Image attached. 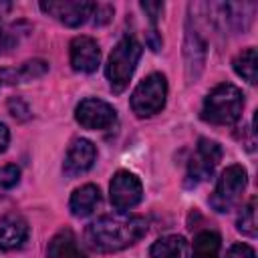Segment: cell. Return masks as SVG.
<instances>
[{
    "instance_id": "obj_1",
    "label": "cell",
    "mask_w": 258,
    "mask_h": 258,
    "mask_svg": "<svg viewBox=\"0 0 258 258\" xmlns=\"http://www.w3.org/2000/svg\"><path fill=\"white\" fill-rule=\"evenodd\" d=\"M147 232L141 216H101L85 230V242L95 252H119L133 246Z\"/></svg>"
},
{
    "instance_id": "obj_2",
    "label": "cell",
    "mask_w": 258,
    "mask_h": 258,
    "mask_svg": "<svg viewBox=\"0 0 258 258\" xmlns=\"http://www.w3.org/2000/svg\"><path fill=\"white\" fill-rule=\"evenodd\" d=\"M244 109V95L232 83L214 87L202 107V119L214 125H232L240 119Z\"/></svg>"
},
{
    "instance_id": "obj_3",
    "label": "cell",
    "mask_w": 258,
    "mask_h": 258,
    "mask_svg": "<svg viewBox=\"0 0 258 258\" xmlns=\"http://www.w3.org/2000/svg\"><path fill=\"white\" fill-rule=\"evenodd\" d=\"M139 58H141V44L135 38L125 36L115 44V48L109 54L107 67H105L107 81H109L113 93L125 91V87L129 85V79L135 73Z\"/></svg>"
},
{
    "instance_id": "obj_4",
    "label": "cell",
    "mask_w": 258,
    "mask_h": 258,
    "mask_svg": "<svg viewBox=\"0 0 258 258\" xmlns=\"http://www.w3.org/2000/svg\"><path fill=\"white\" fill-rule=\"evenodd\" d=\"M167 81L161 73H151L145 77L131 95V109L137 117H151L159 113L165 105Z\"/></svg>"
},
{
    "instance_id": "obj_5",
    "label": "cell",
    "mask_w": 258,
    "mask_h": 258,
    "mask_svg": "<svg viewBox=\"0 0 258 258\" xmlns=\"http://www.w3.org/2000/svg\"><path fill=\"white\" fill-rule=\"evenodd\" d=\"M246 183H248V173L242 165L226 167L216 183L212 198H210L212 208L218 212H228L234 206H238L242 200V194L246 189Z\"/></svg>"
},
{
    "instance_id": "obj_6",
    "label": "cell",
    "mask_w": 258,
    "mask_h": 258,
    "mask_svg": "<svg viewBox=\"0 0 258 258\" xmlns=\"http://www.w3.org/2000/svg\"><path fill=\"white\" fill-rule=\"evenodd\" d=\"M143 187L135 173L131 171H117L109 185V198L115 210L125 212L141 202Z\"/></svg>"
},
{
    "instance_id": "obj_7",
    "label": "cell",
    "mask_w": 258,
    "mask_h": 258,
    "mask_svg": "<svg viewBox=\"0 0 258 258\" xmlns=\"http://www.w3.org/2000/svg\"><path fill=\"white\" fill-rule=\"evenodd\" d=\"M95 2H85V0H48L40 2V10L46 12L48 16L56 18L64 26L77 28L81 26L91 14H93Z\"/></svg>"
},
{
    "instance_id": "obj_8",
    "label": "cell",
    "mask_w": 258,
    "mask_h": 258,
    "mask_svg": "<svg viewBox=\"0 0 258 258\" xmlns=\"http://www.w3.org/2000/svg\"><path fill=\"white\" fill-rule=\"evenodd\" d=\"M220 159H222V147H220V143L214 141V139L202 137V139L198 141L196 155L189 159L187 177H189L194 183L206 181V179L214 173V167L218 165Z\"/></svg>"
},
{
    "instance_id": "obj_9",
    "label": "cell",
    "mask_w": 258,
    "mask_h": 258,
    "mask_svg": "<svg viewBox=\"0 0 258 258\" xmlns=\"http://www.w3.org/2000/svg\"><path fill=\"white\" fill-rule=\"evenodd\" d=\"M75 117L85 129H95L97 131V129H109L117 119V111L107 101L85 99L77 105Z\"/></svg>"
},
{
    "instance_id": "obj_10",
    "label": "cell",
    "mask_w": 258,
    "mask_h": 258,
    "mask_svg": "<svg viewBox=\"0 0 258 258\" xmlns=\"http://www.w3.org/2000/svg\"><path fill=\"white\" fill-rule=\"evenodd\" d=\"M95 157H97V149L95 145L89 141V139H75L67 151V157H64V163H62V169L69 177H77L85 171H89L95 163Z\"/></svg>"
},
{
    "instance_id": "obj_11",
    "label": "cell",
    "mask_w": 258,
    "mask_h": 258,
    "mask_svg": "<svg viewBox=\"0 0 258 258\" xmlns=\"http://www.w3.org/2000/svg\"><path fill=\"white\" fill-rule=\"evenodd\" d=\"M101 60V48L91 36H77L71 40V67L79 73H95Z\"/></svg>"
},
{
    "instance_id": "obj_12",
    "label": "cell",
    "mask_w": 258,
    "mask_h": 258,
    "mask_svg": "<svg viewBox=\"0 0 258 258\" xmlns=\"http://www.w3.org/2000/svg\"><path fill=\"white\" fill-rule=\"evenodd\" d=\"M28 238V224L22 216L10 214L0 224V250H16Z\"/></svg>"
},
{
    "instance_id": "obj_13",
    "label": "cell",
    "mask_w": 258,
    "mask_h": 258,
    "mask_svg": "<svg viewBox=\"0 0 258 258\" xmlns=\"http://www.w3.org/2000/svg\"><path fill=\"white\" fill-rule=\"evenodd\" d=\"M101 204V191L97 185L93 183H87V185H81L79 189L73 191L71 196V202H69V208H71V214L77 216V218H87L91 216L97 206Z\"/></svg>"
},
{
    "instance_id": "obj_14",
    "label": "cell",
    "mask_w": 258,
    "mask_h": 258,
    "mask_svg": "<svg viewBox=\"0 0 258 258\" xmlns=\"http://www.w3.org/2000/svg\"><path fill=\"white\" fill-rule=\"evenodd\" d=\"M46 258H87V256L81 250L75 234L67 228L52 236L46 248Z\"/></svg>"
},
{
    "instance_id": "obj_15",
    "label": "cell",
    "mask_w": 258,
    "mask_h": 258,
    "mask_svg": "<svg viewBox=\"0 0 258 258\" xmlns=\"http://www.w3.org/2000/svg\"><path fill=\"white\" fill-rule=\"evenodd\" d=\"M151 258H187L189 256V246L183 236H163L153 242L149 248Z\"/></svg>"
},
{
    "instance_id": "obj_16",
    "label": "cell",
    "mask_w": 258,
    "mask_h": 258,
    "mask_svg": "<svg viewBox=\"0 0 258 258\" xmlns=\"http://www.w3.org/2000/svg\"><path fill=\"white\" fill-rule=\"evenodd\" d=\"M46 71H48V64L44 60H28L18 69H4L0 75L8 83H24V81H32L36 77H42Z\"/></svg>"
},
{
    "instance_id": "obj_17",
    "label": "cell",
    "mask_w": 258,
    "mask_h": 258,
    "mask_svg": "<svg viewBox=\"0 0 258 258\" xmlns=\"http://www.w3.org/2000/svg\"><path fill=\"white\" fill-rule=\"evenodd\" d=\"M220 236L216 232H200L194 238L191 246V258H218L220 254Z\"/></svg>"
},
{
    "instance_id": "obj_18",
    "label": "cell",
    "mask_w": 258,
    "mask_h": 258,
    "mask_svg": "<svg viewBox=\"0 0 258 258\" xmlns=\"http://www.w3.org/2000/svg\"><path fill=\"white\" fill-rule=\"evenodd\" d=\"M234 71L236 75H240L242 79H246L248 83H256V69H258V52L254 46L242 50L236 58H234Z\"/></svg>"
},
{
    "instance_id": "obj_19",
    "label": "cell",
    "mask_w": 258,
    "mask_h": 258,
    "mask_svg": "<svg viewBox=\"0 0 258 258\" xmlns=\"http://www.w3.org/2000/svg\"><path fill=\"white\" fill-rule=\"evenodd\" d=\"M204 42L200 40L198 32L196 30H187V36H185V58H187V73H191V69L196 67L200 73L202 64H204Z\"/></svg>"
},
{
    "instance_id": "obj_20",
    "label": "cell",
    "mask_w": 258,
    "mask_h": 258,
    "mask_svg": "<svg viewBox=\"0 0 258 258\" xmlns=\"http://www.w3.org/2000/svg\"><path fill=\"white\" fill-rule=\"evenodd\" d=\"M238 230L244 236L254 238L256 236V198H252L238 216Z\"/></svg>"
},
{
    "instance_id": "obj_21",
    "label": "cell",
    "mask_w": 258,
    "mask_h": 258,
    "mask_svg": "<svg viewBox=\"0 0 258 258\" xmlns=\"http://www.w3.org/2000/svg\"><path fill=\"white\" fill-rule=\"evenodd\" d=\"M20 179V169L16 165H2L0 167V196L12 189Z\"/></svg>"
},
{
    "instance_id": "obj_22",
    "label": "cell",
    "mask_w": 258,
    "mask_h": 258,
    "mask_svg": "<svg viewBox=\"0 0 258 258\" xmlns=\"http://www.w3.org/2000/svg\"><path fill=\"white\" fill-rule=\"evenodd\" d=\"M91 16H95V18H93V22H95L97 26L107 24V22L111 20V16H113V6H109V4H95V8H93V14H91Z\"/></svg>"
},
{
    "instance_id": "obj_23",
    "label": "cell",
    "mask_w": 258,
    "mask_h": 258,
    "mask_svg": "<svg viewBox=\"0 0 258 258\" xmlns=\"http://www.w3.org/2000/svg\"><path fill=\"white\" fill-rule=\"evenodd\" d=\"M226 258H256V254H254L252 246L238 242V244L230 246V250L226 252Z\"/></svg>"
},
{
    "instance_id": "obj_24",
    "label": "cell",
    "mask_w": 258,
    "mask_h": 258,
    "mask_svg": "<svg viewBox=\"0 0 258 258\" xmlns=\"http://www.w3.org/2000/svg\"><path fill=\"white\" fill-rule=\"evenodd\" d=\"M139 6H141V10L145 12V16L149 18L151 24H155V20H157V18L161 16V12H163V2H141Z\"/></svg>"
},
{
    "instance_id": "obj_25",
    "label": "cell",
    "mask_w": 258,
    "mask_h": 258,
    "mask_svg": "<svg viewBox=\"0 0 258 258\" xmlns=\"http://www.w3.org/2000/svg\"><path fill=\"white\" fill-rule=\"evenodd\" d=\"M147 44H149V48H151V50H159V48H161V38L157 36V30H155V26L149 30V38H147Z\"/></svg>"
},
{
    "instance_id": "obj_26",
    "label": "cell",
    "mask_w": 258,
    "mask_h": 258,
    "mask_svg": "<svg viewBox=\"0 0 258 258\" xmlns=\"http://www.w3.org/2000/svg\"><path fill=\"white\" fill-rule=\"evenodd\" d=\"M14 40H12V36H10V32H6V30H0V54L12 44Z\"/></svg>"
},
{
    "instance_id": "obj_27",
    "label": "cell",
    "mask_w": 258,
    "mask_h": 258,
    "mask_svg": "<svg viewBox=\"0 0 258 258\" xmlns=\"http://www.w3.org/2000/svg\"><path fill=\"white\" fill-rule=\"evenodd\" d=\"M8 141H10V133H8V127L0 123V153H2L4 149H6Z\"/></svg>"
}]
</instances>
